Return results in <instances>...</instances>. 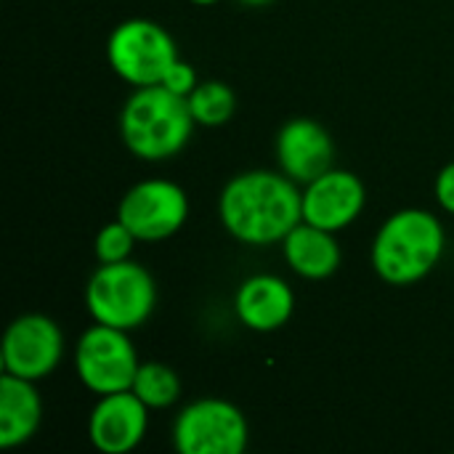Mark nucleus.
Here are the masks:
<instances>
[{
  "label": "nucleus",
  "mask_w": 454,
  "mask_h": 454,
  "mask_svg": "<svg viewBox=\"0 0 454 454\" xmlns=\"http://www.w3.org/2000/svg\"><path fill=\"white\" fill-rule=\"evenodd\" d=\"M218 221L247 247H271L303 221V192L277 170H245L218 194Z\"/></svg>",
  "instance_id": "1"
},
{
  "label": "nucleus",
  "mask_w": 454,
  "mask_h": 454,
  "mask_svg": "<svg viewBox=\"0 0 454 454\" xmlns=\"http://www.w3.org/2000/svg\"><path fill=\"white\" fill-rule=\"evenodd\" d=\"M447 253V229L436 213L426 207H404L391 213L370 247L372 271L391 287H412L423 282Z\"/></svg>",
  "instance_id": "2"
},
{
  "label": "nucleus",
  "mask_w": 454,
  "mask_h": 454,
  "mask_svg": "<svg viewBox=\"0 0 454 454\" xmlns=\"http://www.w3.org/2000/svg\"><path fill=\"white\" fill-rule=\"evenodd\" d=\"M194 125L186 98L165 85L133 88L120 109V138L144 162H165L181 154L192 141Z\"/></svg>",
  "instance_id": "3"
},
{
  "label": "nucleus",
  "mask_w": 454,
  "mask_h": 454,
  "mask_svg": "<svg viewBox=\"0 0 454 454\" xmlns=\"http://www.w3.org/2000/svg\"><path fill=\"white\" fill-rule=\"evenodd\" d=\"M157 306V282L133 258L98 263L85 285V311L93 322L133 333L149 322Z\"/></svg>",
  "instance_id": "4"
},
{
  "label": "nucleus",
  "mask_w": 454,
  "mask_h": 454,
  "mask_svg": "<svg viewBox=\"0 0 454 454\" xmlns=\"http://www.w3.org/2000/svg\"><path fill=\"white\" fill-rule=\"evenodd\" d=\"M178 59L173 35L162 24L144 16L120 21L106 37V61L130 88L160 85L165 72Z\"/></svg>",
  "instance_id": "5"
},
{
  "label": "nucleus",
  "mask_w": 454,
  "mask_h": 454,
  "mask_svg": "<svg viewBox=\"0 0 454 454\" xmlns=\"http://www.w3.org/2000/svg\"><path fill=\"white\" fill-rule=\"evenodd\" d=\"M72 362H74L77 380L93 396L130 391L141 364L130 333L98 322L82 330Z\"/></svg>",
  "instance_id": "6"
},
{
  "label": "nucleus",
  "mask_w": 454,
  "mask_h": 454,
  "mask_svg": "<svg viewBox=\"0 0 454 454\" xmlns=\"http://www.w3.org/2000/svg\"><path fill=\"white\" fill-rule=\"evenodd\" d=\"M170 442L178 454H242L250 442V428L237 404L207 396L176 415Z\"/></svg>",
  "instance_id": "7"
},
{
  "label": "nucleus",
  "mask_w": 454,
  "mask_h": 454,
  "mask_svg": "<svg viewBox=\"0 0 454 454\" xmlns=\"http://www.w3.org/2000/svg\"><path fill=\"white\" fill-rule=\"evenodd\" d=\"M189 210L192 207L184 186L170 178H144L122 194L117 218L138 242L154 245L176 237L189 221Z\"/></svg>",
  "instance_id": "8"
},
{
  "label": "nucleus",
  "mask_w": 454,
  "mask_h": 454,
  "mask_svg": "<svg viewBox=\"0 0 454 454\" xmlns=\"http://www.w3.org/2000/svg\"><path fill=\"white\" fill-rule=\"evenodd\" d=\"M64 330L45 314H21L3 335V372L24 380H45L64 359Z\"/></svg>",
  "instance_id": "9"
},
{
  "label": "nucleus",
  "mask_w": 454,
  "mask_h": 454,
  "mask_svg": "<svg viewBox=\"0 0 454 454\" xmlns=\"http://www.w3.org/2000/svg\"><path fill=\"white\" fill-rule=\"evenodd\" d=\"M303 192V221L327 231H343L359 221L367 205L364 181L343 168H330L306 186Z\"/></svg>",
  "instance_id": "10"
},
{
  "label": "nucleus",
  "mask_w": 454,
  "mask_h": 454,
  "mask_svg": "<svg viewBox=\"0 0 454 454\" xmlns=\"http://www.w3.org/2000/svg\"><path fill=\"white\" fill-rule=\"evenodd\" d=\"M149 407L133 391L98 396L88 415V439L101 454H128L149 431Z\"/></svg>",
  "instance_id": "11"
},
{
  "label": "nucleus",
  "mask_w": 454,
  "mask_h": 454,
  "mask_svg": "<svg viewBox=\"0 0 454 454\" xmlns=\"http://www.w3.org/2000/svg\"><path fill=\"white\" fill-rule=\"evenodd\" d=\"M277 168L293 178L298 186H306L317 176L333 168L335 160V141L325 125L311 117H293L287 120L274 138Z\"/></svg>",
  "instance_id": "12"
},
{
  "label": "nucleus",
  "mask_w": 454,
  "mask_h": 454,
  "mask_svg": "<svg viewBox=\"0 0 454 454\" xmlns=\"http://www.w3.org/2000/svg\"><path fill=\"white\" fill-rule=\"evenodd\" d=\"M295 314V290L277 274H253L234 290V317L258 335L282 330Z\"/></svg>",
  "instance_id": "13"
},
{
  "label": "nucleus",
  "mask_w": 454,
  "mask_h": 454,
  "mask_svg": "<svg viewBox=\"0 0 454 454\" xmlns=\"http://www.w3.org/2000/svg\"><path fill=\"white\" fill-rule=\"evenodd\" d=\"M282 255L290 271L309 282L330 279L343 263V250L335 239V231L319 229L306 221H301L282 239Z\"/></svg>",
  "instance_id": "14"
},
{
  "label": "nucleus",
  "mask_w": 454,
  "mask_h": 454,
  "mask_svg": "<svg viewBox=\"0 0 454 454\" xmlns=\"http://www.w3.org/2000/svg\"><path fill=\"white\" fill-rule=\"evenodd\" d=\"M43 426V396L32 380L3 372L0 378V447L27 444Z\"/></svg>",
  "instance_id": "15"
},
{
  "label": "nucleus",
  "mask_w": 454,
  "mask_h": 454,
  "mask_svg": "<svg viewBox=\"0 0 454 454\" xmlns=\"http://www.w3.org/2000/svg\"><path fill=\"white\" fill-rule=\"evenodd\" d=\"M189 112L202 128H221L237 112V93L221 80H205L186 96Z\"/></svg>",
  "instance_id": "16"
},
{
  "label": "nucleus",
  "mask_w": 454,
  "mask_h": 454,
  "mask_svg": "<svg viewBox=\"0 0 454 454\" xmlns=\"http://www.w3.org/2000/svg\"><path fill=\"white\" fill-rule=\"evenodd\" d=\"M130 391L149 410H168L181 396V378L176 375L173 367H168L162 362H141Z\"/></svg>",
  "instance_id": "17"
},
{
  "label": "nucleus",
  "mask_w": 454,
  "mask_h": 454,
  "mask_svg": "<svg viewBox=\"0 0 454 454\" xmlns=\"http://www.w3.org/2000/svg\"><path fill=\"white\" fill-rule=\"evenodd\" d=\"M136 237L133 231L120 221H109L98 229L96 239H93V253H96V261L98 263H117V261H128L133 255V247H136Z\"/></svg>",
  "instance_id": "18"
},
{
  "label": "nucleus",
  "mask_w": 454,
  "mask_h": 454,
  "mask_svg": "<svg viewBox=\"0 0 454 454\" xmlns=\"http://www.w3.org/2000/svg\"><path fill=\"white\" fill-rule=\"evenodd\" d=\"M160 85H165L170 93H176V96H189L197 85H200V80H197V72H194V67L192 64H186L184 59H178L168 72H165V77H162V82Z\"/></svg>",
  "instance_id": "19"
},
{
  "label": "nucleus",
  "mask_w": 454,
  "mask_h": 454,
  "mask_svg": "<svg viewBox=\"0 0 454 454\" xmlns=\"http://www.w3.org/2000/svg\"><path fill=\"white\" fill-rule=\"evenodd\" d=\"M434 197L444 213L454 215V160L439 170V176L434 181Z\"/></svg>",
  "instance_id": "20"
},
{
  "label": "nucleus",
  "mask_w": 454,
  "mask_h": 454,
  "mask_svg": "<svg viewBox=\"0 0 454 454\" xmlns=\"http://www.w3.org/2000/svg\"><path fill=\"white\" fill-rule=\"evenodd\" d=\"M237 3H242L247 8H263V5H271L274 0H237Z\"/></svg>",
  "instance_id": "21"
},
{
  "label": "nucleus",
  "mask_w": 454,
  "mask_h": 454,
  "mask_svg": "<svg viewBox=\"0 0 454 454\" xmlns=\"http://www.w3.org/2000/svg\"><path fill=\"white\" fill-rule=\"evenodd\" d=\"M189 3H194V5H215L221 0H189Z\"/></svg>",
  "instance_id": "22"
}]
</instances>
